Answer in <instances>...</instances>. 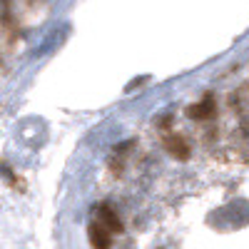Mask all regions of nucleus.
Wrapping results in <instances>:
<instances>
[{"mask_svg":"<svg viewBox=\"0 0 249 249\" xmlns=\"http://www.w3.org/2000/svg\"><path fill=\"white\" fill-rule=\"evenodd\" d=\"M97 224H102L110 234H112V232H122V222H120V217L115 214V210H112V207H107V204L97 210Z\"/></svg>","mask_w":249,"mask_h":249,"instance_id":"nucleus-1","label":"nucleus"},{"mask_svg":"<svg viewBox=\"0 0 249 249\" xmlns=\"http://www.w3.org/2000/svg\"><path fill=\"white\" fill-rule=\"evenodd\" d=\"M90 242L95 249H110L112 247V239H110V232L105 230L102 224H90Z\"/></svg>","mask_w":249,"mask_h":249,"instance_id":"nucleus-2","label":"nucleus"},{"mask_svg":"<svg viewBox=\"0 0 249 249\" xmlns=\"http://www.w3.org/2000/svg\"><path fill=\"white\" fill-rule=\"evenodd\" d=\"M164 147L170 150V155H175V157H179V160L190 155V147H187L184 137H179V135H170L167 140H164Z\"/></svg>","mask_w":249,"mask_h":249,"instance_id":"nucleus-3","label":"nucleus"}]
</instances>
